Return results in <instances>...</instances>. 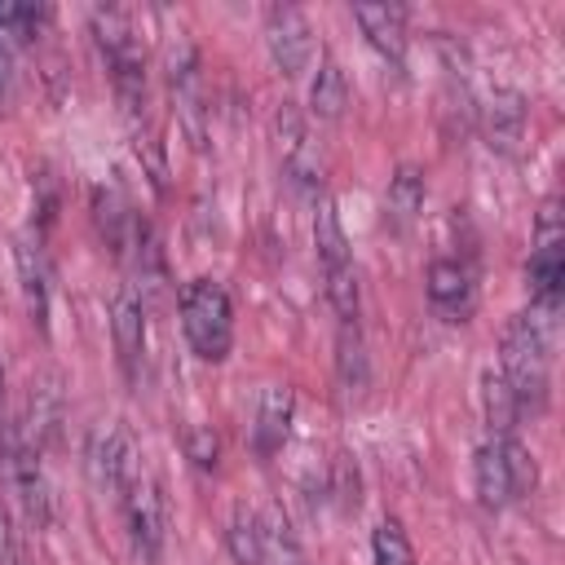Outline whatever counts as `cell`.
<instances>
[{
	"mask_svg": "<svg viewBox=\"0 0 565 565\" xmlns=\"http://www.w3.org/2000/svg\"><path fill=\"white\" fill-rule=\"evenodd\" d=\"M556 309L561 305H530L525 313H512L499 331V371L508 375L521 415L543 411L547 402V371L556 349Z\"/></svg>",
	"mask_w": 565,
	"mask_h": 565,
	"instance_id": "obj_1",
	"label": "cell"
},
{
	"mask_svg": "<svg viewBox=\"0 0 565 565\" xmlns=\"http://www.w3.org/2000/svg\"><path fill=\"white\" fill-rule=\"evenodd\" d=\"M534 486H539L534 455L516 437H490V441L477 446V455H472V490H477V503L486 512H499V508L534 494Z\"/></svg>",
	"mask_w": 565,
	"mask_h": 565,
	"instance_id": "obj_2",
	"label": "cell"
},
{
	"mask_svg": "<svg viewBox=\"0 0 565 565\" xmlns=\"http://www.w3.org/2000/svg\"><path fill=\"white\" fill-rule=\"evenodd\" d=\"M181 331L194 349V358L203 362H225L230 344H234V305L230 291L216 278H190L181 287Z\"/></svg>",
	"mask_w": 565,
	"mask_h": 565,
	"instance_id": "obj_3",
	"label": "cell"
},
{
	"mask_svg": "<svg viewBox=\"0 0 565 565\" xmlns=\"http://www.w3.org/2000/svg\"><path fill=\"white\" fill-rule=\"evenodd\" d=\"M313 247H318L322 287H327V300H331L335 318L340 322H358V269H353L349 234H344L340 212H335L331 199H318V212H313Z\"/></svg>",
	"mask_w": 565,
	"mask_h": 565,
	"instance_id": "obj_4",
	"label": "cell"
},
{
	"mask_svg": "<svg viewBox=\"0 0 565 565\" xmlns=\"http://www.w3.org/2000/svg\"><path fill=\"white\" fill-rule=\"evenodd\" d=\"M124 521H128V539H132V556L141 565H159L163 561V539H168V499L163 486L150 468H132L124 490Z\"/></svg>",
	"mask_w": 565,
	"mask_h": 565,
	"instance_id": "obj_5",
	"label": "cell"
},
{
	"mask_svg": "<svg viewBox=\"0 0 565 565\" xmlns=\"http://www.w3.org/2000/svg\"><path fill=\"white\" fill-rule=\"evenodd\" d=\"M84 468L93 477L97 490H124L128 472L137 468V455H132V437L119 419H97L88 428V441H84Z\"/></svg>",
	"mask_w": 565,
	"mask_h": 565,
	"instance_id": "obj_6",
	"label": "cell"
},
{
	"mask_svg": "<svg viewBox=\"0 0 565 565\" xmlns=\"http://www.w3.org/2000/svg\"><path fill=\"white\" fill-rule=\"evenodd\" d=\"M265 49H269V57H274V66L282 75L309 71V62H313V26H309V18L300 9H291V4H274L265 13Z\"/></svg>",
	"mask_w": 565,
	"mask_h": 565,
	"instance_id": "obj_7",
	"label": "cell"
},
{
	"mask_svg": "<svg viewBox=\"0 0 565 565\" xmlns=\"http://www.w3.org/2000/svg\"><path fill=\"white\" fill-rule=\"evenodd\" d=\"M424 291H428L433 313L446 322H468L477 309V282H472V269L463 260H450V256L433 260L424 274Z\"/></svg>",
	"mask_w": 565,
	"mask_h": 565,
	"instance_id": "obj_8",
	"label": "cell"
},
{
	"mask_svg": "<svg viewBox=\"0 0 565 565\" xmlns=\"http://www.w3.org/2000/svg\"><path fill=\"white\" fill-rule=\"evenodd\" d=\"M66 415V393H62V375L57 371H35L26 384V415L18 419L22 437L44 455V446L57 437Z\"/></svg>",
	"mask_w": 565,
	"mask_h": 565,
	"instance_id": "obj_9",
	"label": "cell"
},
{
	"mask_svg": "<svg viewBox=\"0 0 565 565\" xmlns=\"http://www.w3.org/2000/svg\"><path fill=\"white\" fill-rule=\"evenodd\" d=\"M168 84H172V97H177V110H181V124L190 132L194 146H203V115H207V97H203V75H199V53L190 44L172 49V62H168Z\"/></svg>",
	"mask_w": 565,
	"mask_h": 565,
	"instance_id": "obj_10",
	"label": "cell"
},
{
	"mask_svg": "<svg viewBox=\"0 0 565 565\" xmlns=\"http://www.w3.org/2000/svg\"><path fill=\"white\" fill-rule=\"evenodd\" d=\"M296 419V393L287 384H265L256 397V419H252V450L260 459H274L291 433Z\"/></svg>",
	"mask_w": 565,
	"mask_h": 565,
	"instance_id": "obj_11",
	"label": "cell"
},
{
	"mask_svg": "<svg viewBox=\"0 0 565 565\" xmlns=\"http://www.w3.org/2000/svg\"><path fill=\"white\" fill-rule=\"evenodd\" d=\"M110 335H115V353L128 380H137V362L146 353V300L132 287H119L110 300Z\"/></svg>",
	"mask_w": 565,
	"mask_h": 565,
	"instance_id": "obj_12",
	"label": "cell"
},
{
	"mask_svg": "<svg viewBox=\"0 0 565 565\" xmlns=\"http://www.w3.org/2000/svg\"><path fill=\"white\" fill-rule=\"evenodd\" d=\"M525 119H530V106L516 88H494L481 106V128H486V141L490 150L499 154H512L521 141H525Z\"/></svg>",
	"mask_w": 565,
	"mask_h": 565,
	"instance_id": "obj_13",
	"label": "cell"
},
{
	"mask_svg": "<svg viewBox=\"0 0 565 565\" xmlns=\"http://www.w3.org/2000/svg\"><path fill=\"white\" fill-rule=\"evenodd\" d=\"M358 26L366 31V40L393 62H406V9L402 4H353Z\"/></svg>",
	"mask_w": 565,
	"mask_h": 565,
	"instance_id": "obj_14",
	"label": "cell"
},
{
	"mask_svg": "<svg viewBox=\"0 0 565 565\" xmlns=\"http://www.w3.org/2000/svg\"><path fill=\"white\" fill-rule=\"evenodd\" d=\"M424 199H428V181H424V168L415 163H402L393 177H388V190H384V216L393 230H406L419 221L424 212Z\"/></svg>",
	"mask_w": 565,
	"mask_h": 565,
	"instance_id": "obj_15",
	"label": "cell"
},
{
	"mask_svg": "<svg viewBox=\"0 0 565 565\" xmlns=\"http://www.w3.org/2000/svg\"><path fill=\"white\" fill-rule=\"evenodd\" d=\"M13 256H18V278H22L26 318H31L40 331H49V265H44V252H40V243L18 238Z\"/></svg>",
	"mask_w": 565,
	"mask_h": 565,
	"instance_id": "obj_16",
	"label": "cell"
},
{
	"mask_svg": "<svg viewBox=\"0 0 565 565\" xmlns=\"http://www.w3.org/2000/svg\"><path fill=\"white\" fill-rule=\"evenodd\" d=\"M93 221H97V234L106 238V247L115 256H124L132 247V230H137V212L128 207V199L106 185V190H93Z\"/></svg>",
	"mask_w": 565,
	"mask_h": 565,
	"instance_id": "obj_17",
	"label": "cell"
},
{
	"mask_svg": "<svg viewBox=\"0 0 565 565\" xmlns=\"http://www.w3.org/2000/svg\"><path fill=\"white\" fill-rule=\"evenodd\" d=\"M481 411H486L490 437H512V428L521 419V402H516V393H512V384L499 366L481 371Z\"/></svg>",
	"mask_w": 565,
	"mask_h": 565,
	"instance_id": "obj_18",
	"label": "cell"
},
{
	"mask_svg": "<svg viewBox=\"0 0 565 565\" xmlns=\"http://www.w3.org/2000/svg\"><path fill=\"white\" fill-rule=\"evenodd\" d=\"M349 106V79L340 71L335 57H322L318 71H313V84H309V115L318 119H340Z\"/></svg>",
	"mask_w": 565,
	"mask_h": 565,
	"instance_id": "obj_19",
	"label": "cell"
},
{
	"mask_svg": "<svg viewBox=\"0 0 565 565\" xmlns=\"http://www.w3.org/2000/svg\"><path fill=\"white\" fill-rule=\"evenodd\" d=\"M225 543H230V556H234L238 565H265V530H260V512L238 508V512L230 516Z\"/></svg>",
	"mask_w": 565,
	"mask_h": 565,
	"instance_id": "obj_20",
	"label": "cell"
},
{
	"mask_svg": "<svg viewBox=\"0 0 565 565\" xmlns=\"http://www.w3.org/2000/svg\"><path fill=\"white\" fill-rule=\"evenodd\" d=\"M335 366H340V384H344L349 393H362V388H366V349H362L358 322H340Z\"/></svg>",
	"mask_w": 565,
	"mask_h": 565,
	"instance_id": "obj_21",
	"label": "cell"
},
{
	"mask_svg": "<svg viewBox=\"0 0 565 565\" xmlns=\"http://www.w3.org/2000/svg\"><path fill=\"white\" fill-rule=\"evenodd\" d=\"M371 565H415V547L397 516L375 521L371 530Z\"/></svg>",
	"mask_w": 565,
	"mask_h": 565,
	"instance_id": "obj_22",
	"label": "cell"
},
{
	"mask_svg": "<svg viewBox=\"0 0 565 565\" xmlns=\"http://www.w3.org/2000/svg\"><path fill=\"white\" fill-rule=\"evenodd\" d=\"M327 490H331V499H335L340 512H353V508H358L362 494H358V468H353L349 455H335V459H331V486H327Z\"/></svg>",
	"mask_w": 565,
	"mask_h": 565,
	"instance_id": "obj_23",
	"label": "cell"
},
{
	"mask_svg": "<svg viewBox=\"0 0 565 565\" xmlns=\"http://www.w3.org/2000/svg\"><path fill=\"white\" fill-rule=\"evenodd\" d=\"M185 455L194 468H216V455H221V441L212 428H190L185 433Z\"/></svg>",
	"mask_w": 565,
	"mask_h": 565,
	"instance_id": "obj_24",
	"label": "cell"
},
{
	"mask_svg": "<svg viewBox=\"0 0 565 565\" xmlns=\"http://www.w3.org/2000/svg\"><path fill=\"white\" fill-rule=\"evenodd\" d=\"M9 106H13V53L0 40V110H9Z\"/></svg>",
	"mask_w": 565,
	"mask_h": 565,
	"instance_id": "obj_25",
	"label": "cell"
},
{
	"mask_svg": "<svg viewBox=\"0 0 565 565\" xmlns=\"http://www.w3.org/2000/svg\"><path fill=\"white\" fill-rule=\"evenodd\" d=\"M0 565H9V525H4V512H0Z\"/></svg>",
	"mask_w": 565,
	"mask_h": 565,
	"instance_id": "obj_26",
	"label": "cell"
},
{
	"mask_svg": "<svg viewBox=\"0 0 565 565\" xmlns=\"http://www.w3.org/2000/svg\"><path fill=\"white\" fill-rule=\"evenodd\" d=\"M0 419H4V366H0Z\"/></svg>",
	"mask_w": 565,
	"mask_h": 565,
	"instance_id": "obj_27",
	"label": "cell"
}]
</instances>
